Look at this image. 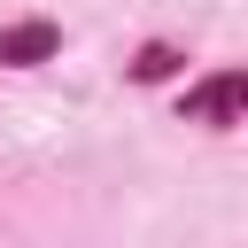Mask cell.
Here are the masks:
<instances>
[{
	"label": "cell",
	"instance_id": "6da1fadb",
	"mask_svg": "<svg viewBox=\"0 0 248 248\" xmlns=\"http://www.w3.org/2000/svg\"><path fill=\"white\" fill-rule=\"evenodd\" d=\"M186 116L194 124H240L248 116V70H217L186 93Z\"/></svg>",
	"mask_w": 248,
	"mask_h": 248
},
{
	"label": "cell",
	"instance_id": "7a4b0ae2",
	"mask_svg": "<svg viewBox=\"0 0 248 248\" xmlns=\"http://www.w3.org/2000/svg\"><path fill=\"white\" fill-rule=\"evenodd\" d=\"M54 54V23H16L0 31V62H46Z\"/></svg>",
	"mask_w": 248,
	"mask_h": 248
},
{
	"label": "cell",
	"instance_id": "3957f363",
	"mask_svg": "<svg viewBox=\"0 0 248 248\" xmlns=\"http://www.w3.org/2000/svg\"><path fill=\"white\" fill-rule=\"evenodd\" d=\"M170 62H178L170 46H147V54H140V78H170Z\"/></svg>",
	"mask_w": 248,
	"mask_h": 248
}]
</instances>
